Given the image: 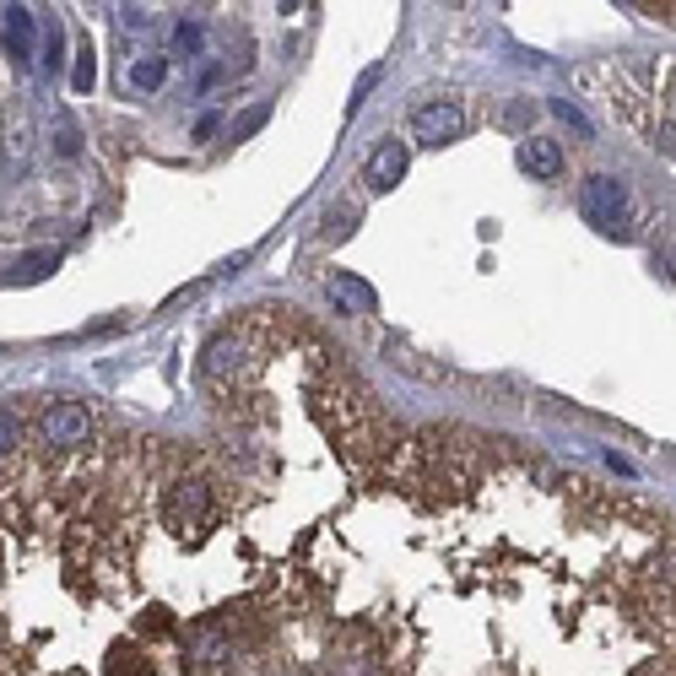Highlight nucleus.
Returning a JSON list of instances; mask_svg holds the SVG:
<instances>
[{"instance_id": "obj_12", "label": "nucleus", "mask_w": 676, "mask_h": 676, "mask_svg": "<svg viewBox=\"0 0 676 676\" xmlns=\"http://www.w3.org/2000/svg\"><path fill=\"white\" fill-rule=\"evenodd\" d=\"M174 49H179V55H195V49H201V28H195V22H179Z\"/></svg>"}, {"instance_id": "obj_8", "label": "nucleus", "mask_w": 676, "mask_h": 676, "mask_svg": "<svg viewBox=\"0 0 676 676\" xmlns=\"http://www.w3.org/2000/svg\"><path fill=\"white\" fill-rule=\"evenodd\" d=\"M357 217H363V206H357V195H347V201H336L325 211V244H341L352 228H357Z\"/></svg>"}, {"instance_id": "obj_15", "label": "nucleus", "mask_w": 676, "mask_h": 676, "mask_svg": "<svg viewBox=\"0 0 676 676\" xmlns=\"http://www.w3.org/2000/svg\"><path fill=\"white\" fill-rule=\"evenodd\" d=\"M49 265H55V255H28V260H22V276H44Z\"/></svg>"}, {"instance_id": "obj_5", "label": "nucleus", "mask_w": 676, "mask_h": 676, "mask_svg": "<svg viewBox=\"0 0 676 676\" xmlns=\"http://www.w3.org/2000/svg\"><path fill=\"white\" fill-rule=\"evenodd\" d=\"M520 168L530 179H558L563 174V147L547 136H525L520 141Z\"/></svg>"}, {"instance_id": "obj_4", "label": "nucleus", "mask_w": 676, "mask_h": 676, "mask_svg": "<svg viewBox=\"0 0 676 676\" xmlns=\"http://www.w3.org/2000/svg\"><path fill=\"white\" fill-rule=\"evenodd\" d=\"M406 163H412V152H406V141H395V136H384L374 157H368V168H363V179L374 184V190H395V184L406 179Z\"/></svg>"}, {"instance_id": "obj_14", "label": "nucleus", "mask_w": 676, "mask_h": 676, "mask_svg": "<svg viewBox=\"0 0 676 676\" xmlns=\"http://www.w3.org/2000/svg\"><path fill=\"white\" fill-rule=\"evenodd\" d=\"M76 92H92V49H82V60H76Z\"/></svg>"}, {"instance_id": "obj_16", "label": "nucleus", "mask_w": 676, "mask_h": 676, "mask_svg": "<svg viewBox=\"0 0 676 676\" xmlns=\"http://www.w3.org/2000/svg\"><path fill=\"white\" fill-rule=\"evenodd\" d=\"M666 271H671V276H676V244H671V249H666Z\"/></svg>"}, {"instance_id": "obj_10", "label": "nucleus", "mask_w": 676, "mask_h": 676, "mask_svg": "<svg viewBox=\"0 0 676 676\" xmlns=\"http://www.w3.org/2000/svg\"><path fill=\"white\" fill-rule=\"evenodd\" d=\"M265 119H271V109H265V103H255V109H244V114H238V119H233V130H228V136H233V141L255 136V130L265 125Z\"/></svg>"}, {"instance_id": "obj_17", "label": "nucleus", "mask_w": 676, "mask_h": 676, "mask_svg": "<svg viewBox=\"0 0 676 676\" xmlns=\"http://www.w3.org/2000/svg\"><path fill=\"white\" fill-rule=\"evenodd\" d=\"M671 109H676V98H671Z\"/></svg>"}, {"instance_id": "obj_2", "label": "nucleus", "mask_w": 676, "mask_h": 676, "mask_svg": "<svg viewBox=\"0 0 676 676\" xmlns=\"http://www.w3.org/2000/svg\"><path fill=\"white\" fill-rule=\"evenodd\" d=\"M622 211H628V190H622V179L612 174H590L585 184H579V217L590 222V228L601 233H622Z\"/></svg>"}, {"instance_id": "obj_7", "label": "nucleus", "mask_w": 676, "mask_h": 676, "mask_svg": "<svg viewBox=\"0 0 676 676\" xmlns=\"http://www.w3.org/2000/svg\"><path fill=\"white\" fill-rule=\"evenodd\" d=\"M28 44H33V11L28 6H6V55L28 60Z\"/></svg>"}, {"instance_id": "obj_3", "label": "nucleus", "mask_w": 676, "mask_h": 676, "mask_svg": "<svg viewBox=\"0 0 676 676\" xmlns=\"http://www.w3.org/2000/svg\"><path fill=\"white\" fill-rule=\"evenodd\" d=\"M412 136L428 141V147H449V141L466 136V114H460L455 98H433L412 114Z\"/></svg>"}, {"instance_id": "obj_1", "label": "nucleus", "mask_w": 676, "mask_h": 676, "mask_svg": "<svg viewBox=\"0 0 676 676\" xmlns=\"http://www.w3.org/2000/svg\"><path fill=\"white\" fill-rule=\"evenodd\" d=\"M38 439L55 449V455H82V449L98 439V417H92L82 401H55V406L38 412Z\"/></svg>"}, {"instance_id": "obj_6", "label": "nucleus", "mask_w": 676, "mask_h": 676, "mask_svg": "<svg viewBox=\"0 0 676 676\" xmlns=\"http://www.w3.org/2000/svg\"><path fill=\"white\" fill-rule=\"evenodd\" d=\"M325 293L341 303L347 314H357V309H374V293H368L357 276H347V271H325Z\"/></svg>"}, {"instance_id": "obj_13", "label": "nucleus", "mask_w": 676, "mask_h": 676, "mask_svg": "<svg viewBox=\"0 0 676 676\" xmlns=\"http://www.w3.org/2000/svg\"><path fill=\"white\" fill-rule=\"evenodd\" d=\"M152 11L147 6H119V28H147Z\"/></svg>"}, {"instance_id": "obj_9", "label": "nucleus", "mask_w": 676, "mask_h": 676, "mask_svg": "<svg viewBox=\"0 0 676 676\" xmlns=\"http://www.w3.org/2000/svg\"><path fill=\"white\" fill-rule=\"evenodd\" d=\"M125 82H130V87H141V92H157V87L168 82V60H163V55H147V60H136V65H130V71H125Z\"/></svg>"}, {"instance_id": "obj_11", "label": "nucleus", "mask_w": 676, "mask_h": 676, "mask_svg": "<svg viewBox=\"0 0 676 676\" xmlns=\"http://www.w3.org/2000/svg\"><path fill=\"white\" fill-rule=\"evenodd\" d=\"M552 114H558V119H563V125H574V130H579V136H590V125H585V114H579V109H574V103H563V98H552Z\"/></svg>"}]
</instances>
